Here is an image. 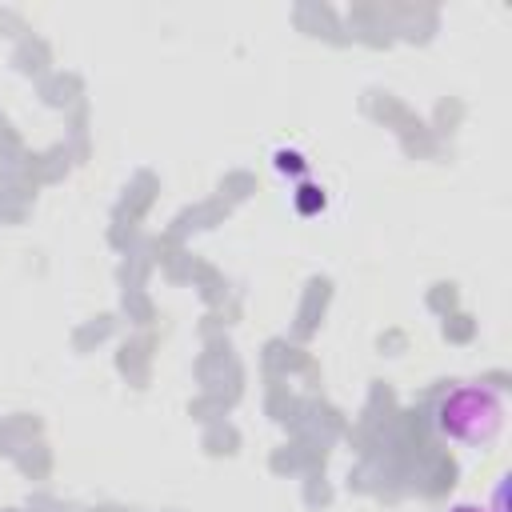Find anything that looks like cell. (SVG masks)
Returning <instances> with one entry per match:
<instances>
[{
	"instance_id": "obj_1",
	"label": "cell",
	"mask_w": 512,
	"mask_h": 512,
	"mask_svg": "<svg viewBox=\"0 0 512 512\" xmlns=\"http://www.w3.org/2000/svg\"><path fill=\"white\" fill-rule=\"evenodd\" d=\"M436 428H440V436H448L456 444L484 448L504 428V396L492 384H460L440 396Z\"/></svg>"
},
{
	"instance_id": "obj_2",
	"label": "cell",
	"mask_w": 512,
	"mask_h": 512,
	"mask_svg": "<svg viewBox=\"0 0 512 512\" xmlns=\"http://www.w3.org/2000/svg\"><path fill=\"white\" fill-rule=\"evenodd\" d=\"M456 512H484V508H468V504H460V508H456Z\"/></svg>"
}]
</instances>
